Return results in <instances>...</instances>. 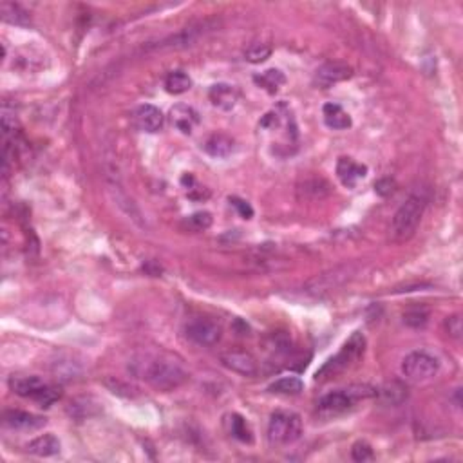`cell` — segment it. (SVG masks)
Wrapping results in <instances>:
<instances>
[{
	"instance_id": "obj_31",
	"label": "cell",
	"mask_w": 463,
	"mask_h": 463,
	"mask_svg": "<svg viewBox=\"0 0 463 463\" xmlns=\"http://www.w3.org/2000/svg\"><path fill=\"white\" fill-rule=\"evenodd\" d=\"M351 456L355 462H367V459H373V449L367 442H357L351 449Z\"/></svg>"
},
{
	"instance_id": "obj_12",
	"label": "cell",
	"mask_w": 463,
	"mask_h": 463,
	"mask_svg": "<svg viewBox=\"0 0 463 463\" xmlns=\"http://www.w3.org/2000/svg\"><path fill=\"white\" fill-rule=\"evenodd\" d=\"M170 123L176 127L182 134H192L194 127L199 123V113L194 107L177 103L170 109Z\"/></svg>"
},
{
	"instance_id": "obj_22",
	"label": "cell",
	"mask_w": 463,
	"mask_h": 463,
	"mask_svg": "<svg viewBox=\"0 0 463 463\" xmlns=\"http://www.w3.org/2000/svg\"><path fill=\"white\" fill-rule=\"evenodd\" d=\"M253 82L261 89H265L266 93L275 94L279 93V89L282 85L286 84V76L282 75V71H279V69H266L261 75L253 76Z\"/></svg>"
},
{
	"instance_id": "obj_15",
	"label": "cell",
	"mask_w": 463,
	"mask_h": 463,
	"mask_svg": "<svg viewBox=\"0 0 463 463\" xmlns=\"http://www.w3.org/2000/svg\"><path fill=\"white\" fill-rule=\"evenodd\" d=\"M134 122L139 131L158 132L163 127V113L158 107L145 103V106H139L136 109Z\"/></svg>"
},
{
	"instance_id": "obj_13",
	"label": "cell",
	"mask_w": 463,
	"mask_h": 463,
	"mask_svg": "<svg viewBox=\"0 0 463 463\" xmlns=\"http://www.w3.org/2000/svg\"><path fill=\"white\" fill-rule=\"evenodd\" d=\"M337 176L341 183L348 189H355L360 179L367 176V167L362 163H357L351 158H341L337 163Z\"/></svg>"
},
{
	"instance_id": "obj_14",
	"label": "cell",
	"mask_w": 463,
	"mask_h": 463,
	"mask_svg": "<svg viewBox=\"0 0 463 463\" xmlns=\"http://www.w3.org/2000/svg\"><path fill=\"white\" fill-rule=\"evenodd\" d=\"M208 98H210L212 106L217 107V109L231 110L239 101V91L236 89V85L221 82V84L212 85L210 91H208Z\"/></svg>"
},
{
	"instance_id": "obj_11",
	"label": "cell",
	"mask_w": 463,
	"mask_h": 463,
	"mask_svg": "<svg viewBox=\"0 0 463 463\" xmlns=\"http://www.w3.org/2000/svg\"><path fill=\"white\" fill-rule=\"evenodd\" d=\"M4 424L9 429L15 431H38L42 429L47 424V420L44 417H38V414L27 413V411H6L4 413Z\"/></svg>"
},
{
	"instance_id": "obj_33",
	"label": "cell",
	"mask_w": 463,
	"mask_h": 463,
	"mask_svg": "<svg viewBox=\"0 0 463 463\" xmlns=\"http://www.w3.org/2000/svg\"><path fill=\"white\" fill-rule=\"evenodd\" d=\"M445 329L452 338L462 337V319L459 315H451L445 319Z\"/></svg>"
},
{
	"instance_id": "obj_8",
	"label": "cell",
	"mask_w": 463,
	"mask_h": 463,
	"mask_svg": "<svg viewBox=\"0 0 463 463\" xmlns=\"http://www.w3.org/2000/svg\"><path fill=\"white\" fill-rule=\"evenodd\" d=\"M221 326L210 319H194L185 326V335L190 342L210 348L221 341Z\"/></svg>"
},
{
	"instance_id": "obj_29",
	"label": "cell",
	"mask_w": 463,
	"mask_h": 463,
	"mask_svg": "<svg viewBox=\"0 0 463 463\" xmlns=\"http://www.w3.org/2000/svg\"><path fill=\"white\" fill-rule=\"evenodd\" d=\"M269 55H272V47L266 46V44H253L246 51V60L252 63H261L268 60Z\"/></svg>"
},
{
	"instance_id": "obj_1",
	"label": "cell",
	"mask_w": 463,
	"mask_h": 463,
	"mask_svg": "<svg viewBox=\"0 0 463 463\" xmlns=\"http://www.w3.org/2000/svg\"><path fill=\"white\" fill-rule=\"evenodd\" d=\"M139 369L136 371L151 388L156 391L169 393L174 389L182 388L189 380V371L183 366L179 358L169 353H158L152 357H145L141 362H136Z\"/></svg>"
},
{
	"instance_id": "obj_23",
	"label": "cell",
	"mask_w": 463,
	"mask_h": 463,
	"mask_svg": "<svg viewBox=\"0 0 463 463\" xmlns=\"http://www.w3.org/2000/svg\"><path fill=\"white\" fill-rule=\"evenodd\" d=\"M303 389H304L303 380L297 379V376H284V379L275 380V382L268 388V391L275 393V395L295 396V395H300Z\"/></svg>"
},
{
	"instance_id": "obj_21",
	"label": "cell",
	"mask_w": 463,
	"mask_h": 463,
	"mask_svg": "<svg viewBox=\"0 0 463 463\" xmlns=\"http://www.w3.org/2000/svg\"><path fill=\"white\" fill-rule=\"evenodd\" d=\"M25 449H27V452H31V455L47 458V456L58 455L62 445H60V440L56 438L55 434H42V436L31 440V442L25 445Z\"/></svg>"
},
{
	"instance_id": "obj_28",
	"label": "cell",
	"mask_w": 463,
	"mask_h": 463,
	"mask_svg": "<svg viewBox=\"0 0 463 463\" xmlns=\"http://www.w3.org/2000/svg\"><path fill=\"white\" fill-rule=\"evenodd\" d=\"M380 395L383 396V400L388 402V404H400L407 396V393H405V389L402 388L400 383H389V386L380 389Z\"/></svg>"
},
{
	"instance_id": "obj_18",
	"label": "cell",
	"mask_w": 463,
	"mask_h": 463,
	"mask_svg": "<svg viewBox=\"0 0 463 463\" xmlns=\"http://www.w3.org/2000/svg\"><path fill=\"white\" fill-rule=\"evenodd\" d=\"M322 116H324V123L333 129V131H345L353 125L351 116L342 109L338 103H326L322 107Z\"/></svg>"
},
{
	"instance_id": "obj_27",
	"label": "cell",
	"mask_w": 463,
	"mask_h": 463,
	"mask_svg": "<svg viewBox=\"0 0 463 463\" xmlns=\"http://www.w3.org/2000/svg\"><path fill=\"white\" fill-rule=\"evenodd\" d=\"M404 322L409 328H426L429 322V312L426 307H411L404 313Z\"/></svg>"
},
{
	"instance_id": "obj_6",
	"label": "cell",
	"mask_w": 463,
	"mask_h": 463,
	"mask_svg": "<svg viewBox=\"0 0 463 463\" xmlns=\"http://www.w3.org/2000/svg\"><path fill=\"white\" fill-rule=\"evenodd\" d=\"M303 420L293 411H275L269 418L268 438L275 445H290L300 438Z\"/></svg>"
},
{
	"instance_id": "obj_10",
	"label": "cell",
	"mask_w": 463,
	"mask_h": 463,
	"mask_svg": "<svg viewBox=\"0 0 463 463\" xmlns=\"http://www.w3.org/2000/svg\"><path fill=\"white\" fill-rule=\"evenodd\" d=\"M221 362L227 369L243 376H253L259 371L253 355L246 353V351H228V353L221 355Z\"/></svg>"
},
{
	"instance_id": "obj_3",
	"label": "cell",
	"mask_w": 463,
	"mask_h": 463,
	"mask_svg": "<svg viewBox=\"0 0 463 463\" xmlns=\"http://www.w3.org/2000/svg\"><path fill=\"white\" fill-rule=\"evenodd\" d=\"M364 351H366V338L360 331H355L350 341L342 345V350L317 371L315 380L322 382V380H328L331 376H337L338 373H344L345 369H350L364 357Z\"/></svg>"
},
{
	"instance_id": "obj_26",
	"label": "cell",
	"mask_w": 463,
	"mask_h": 463,
	"mask_svg": "<svg viewBox=\"0 0 463 463\" xmlns=\"http://www.w3.org/2000/svg\"><path fill=\"white\" fill-rule=\"evenodd\" d=\"M53 373L56 375V379L72 380L82 373L80 362H75L72 358H58L53 364Z\"/></svg>"
},
{
	"instance_id": "obj_16",
	"label": "cell",
	"mask_w": 463,
	"mask_h": 463,
	"mask_svg": "<svg viewBox=\"0 0 463 463\" xmlns=\"http://www.w3.org/2000/svg\"><path fill=\"white\" fill-rule=\"evenodd\" d=\"M109 192L113 194V199H114V203H116V207H118L120 210H122L123 214L129 217V220H132L136 224H139V227H145L144 215H141L139 208L136 207V203L132 201V198H129V194H127L122 186L116 185V183H109Z\"/></svg>"
},
{
	"instance_id": "obj_24",
	"label": "cell",
	"mask_w": 463,
	"mask_h": 463,
	"mask_svg": "<svg viewBox=\"0 0 463 463\" xmlns=\"http://www.w3.org/2000/svg\"><path fill=\"white\" fill-rule=\"evenodd\" d=\"M0 11H2V20L8 22V24L30 25L31 18L30 15H27V11L22 9L18 4H15V2H2V4H0Z\"/></svg>"
},
{
	"instance_id": "obj_17",
	"label": "cell",
	"mask_w": 463,
	"mask_h": 463,
	"mask_svg": "<svg viewBox=\"0 0 463 463\" xmlns=\"http://www.w3.org/2000/svg\"><path fill=\"white\" fill-rule=\"evenodd\" d=\"M234 145L236 144H234V139L230 136L224 134V132H215L205 141L203 148H205L208 156L215 158V160H224L234 152Z\"/></svg>"
},
{
	"instance_id": "obj_30",
	"label": "cell",
	"mask_w": 463,
	"mask_h": 463,
	"mask_svg": "<svg viewBox=\"0 0 463 463\" xmlns=\"http://www.w3.org/2000/svg\"><path fill=\"white\" fill-rule=\"evenodd\" d=\"M189 224L192 227V230L203 231L210 228L212 224V214L210 212H196L189 217Z\"/></svg>"
},
{
	"instance_id": "obj_9",
	"label": "cell",
	"mask_w": 463,
	"mask_h": 463,
	"mask_svg": "<svg viewBox=\"0 0 463 463\" xmlns=\"http://www.w3.org/2000/svg\"><path fill=\"white\" fill-rule=\"evenodd\" d=\"M353 75V69L348 65V63L342 62H328L324 65H320L315 71V85H319L320 89H329L331 85L338 84V82H344L348 78H351Z\"/></svg>"
},
{
	"instance_id": "obj_20",
	"label": "cell",
	"mask_w": 463,
	"mask_h": 463,
	"mask_svg": "<svg viewBox=\"0 0 463 463\" xmlns=\"http://www.w3.org/2000/svg\"><path fill=\"white\" fill-rule=\"evenodd\" d=\"M224 427H227L228 433L234 436L236 440L243 443H252L253 442V431L250 427V424L246 421V418L241 417L237 413H231L224 417Z\"/></svg>"
},
{
	"instance_id": "obj_5",
	"label": "cell",
	"mask_w": 463,
	"mask_h": 463,
	"mask_svg": "<svg viewBox=\"0 0 463 463\" xmlns=\"http://www.w3.org/2000/svg\"><path fill=\"white\" fill-rule=\"evenodd\" d=\"M375 395L376 389L369 388V386H351L348 389H338V391L322 396L317 407H319V413L322 417H337V414H342L345 411H350L351 407H355L358 400H364V398Z\"/></svg>"
},
{
	"instance_id": "obj_7",
	"label": "cell",
	"mask_w": 463,
	"mask_h": 463,
	"mask_svg": "<svg viewBox=\"0 0 463 463\" xmlns=\"http://www.w3.org/2000/svg\"><path fill=\"white\" fill-rule=\"evenodd\" d=\"M440 369L438 358L426 351H413L402 360V375L413 382H426L433 379Z\"/></svg>"
},
{
	"instance_id": "obj_4",
	"label": "cell",
	"mask_w": 463,
	"mask_h": 463,
	"mask_svg": "<svg viewBox=\"0 0 463 463\" xmlns=\"http://www.w3.org/2000/svg\"><path fill=\"white\" fill-rule=\"evenodd\" d=\"M9 389L15 395L22 396V398H30V400L37 402L40 407H51V405L58 402L62 398V389L58 386H51L46 383L38 376H20L13 375L9 379Z\"/></svg>"
},
{
	"instance_id": "obj_19",
	"label": "cell",
	"mask_w": 463,
	"mask_h": 463,
	"mask_svg": "<svg viewBox=\"0 0 463 463\" xmlns=\"http://www.w3.org/2000/svg\"><path fill=\"white\" fill-rule=\"evenodd\" d=\"M297 194H299L300 199L317 201V199H324L326 196L331 194V185L322 177H312V179L300 183Z\"/></svg>"
},
{
	"instance_id": "obj_32",
	"label": "cell",
	"mask_w": 463,
	"mask_h": 463,
	"mask_svg": "<svg viewBox=\"0 0 463 463\" xmlns=\"http://www.w3.org/2000/svg\"><path fill=\"white\" fill-rule=\"evenodd\" d=\"M228 201H230L231 207L236 208L237 214H239L243 220H252V217H253V208H252V205H250L248 201H244V199L237 198V196H231Z\"/></svg>"
},
{
	"instance_id": "obj_2",
	"label": "cell",
	"mask_w": 463,
	"mask_h": 463,
	"mask_svg": "<svg viewBox=\"0 0 463 463\" xmlns=\"http://www.w3.org/2000/svg\"><path fill=\"white\" fill-rule=\"evenodd\" d=\"M426 210V198L420 194L409 196L405 203L396 210L395 217L391 221L389 236L393 243H405L417 234L420 227L421 215Z\"/></svg>"
},
{
	"instance_id": "obj_25",
	"label": "cell",
	"mask_w": 463,
	"mask_h": 463,
	"mask_svg": "<svg viewBox=\"0 0 463 463\" xmlns=\"http://www.w3.org/2000/svg\"><path fill=\"white\" fill-rule=\"evenodd\" d=\"M192 87L190 76L183 71H172L165 78V89L170 94H183Z\"/></svg>"
},
{
	"instance_id": "obj_34",
	"label": "cell",
	"mask_w": 463,
	"mask_h": 463,
	"mask_svg": "<svg viewBox=\"0 0 463 463\" xmlns=\"http://www.w3.org/2000/svg\"><path fill=\"white\" fill-rule=\"evenodd\" d=\"M375 192L379 196H382V198H386V196H391L393 192H395V182L389 179V177H386V179H380V182L375 183Z\"/></svg>"
}]
</instances>
